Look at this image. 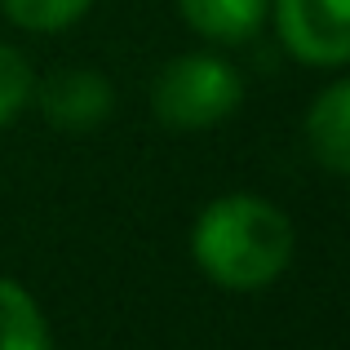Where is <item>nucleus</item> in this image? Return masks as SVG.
I'll return each mask as SVG.
<instances>
[{
	"label": "nucleus",
	"mask_w": 350,
	"mask_h": 350,
	"mask_svg": "<svg viewBox=\"0 0 350 350\" xmlns=\"http://www.w3.org/2000/svg\"><path fill=\"white\" fill-rule=\"evenodd\" d=\"M191 257L217 288L257 293L288 271L293 222L262 196H217L191 226Z\"/></svg>",
	"instance_id": "f257e3e1"
},
{
	"label": "nucleus",
	"mask_w": 350,
	"mask_h": 350,
	"mask_svg": "<svg viewBox=\"0 0 350 350\" xmlns=\"http://www.w3.org/2000/svg\"><path fill=\"white\" fill-rule=\"evenodd\" d=\"M244 85L239 71L217 53H182L178 62L155 76L151 85V111L164 129L178 133H196V129H213L239 107Z\"/></svg>",
	"instance_id": "f03ea898"
},
{
	"label": "nucleus",
	"mask_w": 350,
	"mask_h": 350,
	"mask_svg": "<svg viewBox=\"0 0 350 350\" xmlns=\"http://www.w3.org/2000/svg\"><path fill=\"white\" fill-rule=\"evenodd\" d=\"M284 49L306 67L350 62V0H275Z\"/></svg>",
	"instance_id": "7ed1b4c3"
},
{
	"label": "nucleus",
	"mask_w": 350,
	"mask_h": 350,
	"mask_svg": "<svg viewBox=\"0 0 350 350\" xmlns=\"http://www.w3.org/2000/svg\"><path fill=\"white\" fill-rule=\"evenodd\" d=\"M40 116L62 133H85V129L103 124L116 107L111 80L98 71H53L40 89L31 94Z\"/></svg>",
	"instance_id": "20e7f679"
},
{
	"label": "nucleus",
	"mask_w": 350,
	"mask_h": 350,
	"mask_svg": "<svg viewBox=\"0 0 350 350\" xmlns=\"http://www.w3.org/2000/svg\"><path fill=\"white\" fill-rule=\"evenodd\" d=\"M306 146L319 169L350 178V76L328 85L306 111Z\"/></svg>",
	"instance_id": "39448f33"
},
{
	"label": "nucleus",
	"mask_w": 350,
	"mask_h": 350,
	"mask_svg": "<svg viewBox=\"0 0 350 350\" xmlns=\"http://www.w3.org/2000/svg\"><path fill=\"white\" fill-rule=\"evenodd\" d=\"M182 18L191 31H200L204 40L217 44H239L248 36L262 31L271 0H178Z\"/></svg>",
	"instance_id": "423d86ee"
},
{
	"label": "nucleus",
	"mask_w": 350,
	"mask_h": 350,
	"mask_svg": "<svg viewBox=\"0 0 350 350\" xmlns=\"http://www.w3.org/2000/svg\"><path fill=\"white\" fill-rule=\"evenodd\" d=\"M0 350H53L44 310L14 280H0Z\"/></svg>",
	"instance_id": "0eeeda50"
},
{
	"label": "nucleus",
	"mask_w": 350,
	"mask_h": 350,
	"mask_svg": "<svg viewBox=\"0 0 350 350\" xmlns=\"http://www.w3.org/2000/svg\"><path fill=\"white\" fill-rule=\"evenodd\" d=\"M89 5L94 0H0L9 23L36 36H58L67 27H76L89 14Z\"/></svg>",
	"instance_id": "6e6552de"
},
{
	"label": "nucleus",
	"mask_w": 350,
	"mask_h": 350,
	"mask_svg": "<svg viewBox=\"0 0 350 350\" xmlns=\"http://www.w3.org/2000/svg\"><path fill=\"white\" fill-rule=\"evenodd\" d=\"M36 94V76L14 44H0V129L9 124Z\"/></svg>",
	"instance_id": "1a4fd4ad"
}]
</instances>
